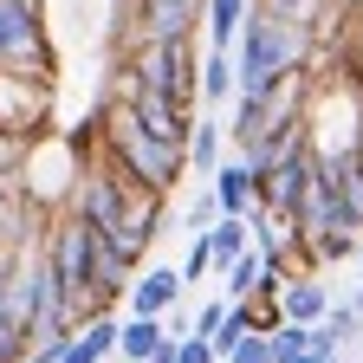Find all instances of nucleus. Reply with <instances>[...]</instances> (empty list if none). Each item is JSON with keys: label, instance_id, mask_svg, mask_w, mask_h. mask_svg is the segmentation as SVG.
Returning a JSON list of instances; mask_svg holds the SVG:
<instances>
[{"label": "nucleus", "instance_id": "obj_1", "mask_svg": "<svg viewBox=\"0 0 363 363\" xmlns=\"http://www.w3.org/2000/svg\"><path fill=\"white\" fill-rule=\"evenodd\" d=\"M305 52H311V26L292 20V13H272V7H259V0H253V13H247V26H240V59H234L240 91L266 98L279 78L305 72Z\"/></svg>", "mask_w": 363, "mask_h": 363}, {"label": "nucleus", "instance_id": "obj_2", "mask_svg": "<svg viewBox=\"0 0 363 363\" xmlns=\"http://www.w3.org/2000/svg\"><path fill=\"white\" fill-rule=\"evenodd\" d=\"M104 150H111L136 182H150V189H162V195L175 189V175L189 169V150H182V143H162V136L136 117L123 98L104 104Z\"/></svg>", "mask_w": 363, "mask_h": 363}, {"label": "nucleus", "instance_id": "obj_3", "mask_svg": "<svg viewBox=\"0 0 363 363\" xmlns=\"http://www.w3.org/2000/svg\"><path fill=\"white\" fill-rule=\"evenodd\" d=\"M45 259H52V279H59V298L91 318L98 298H91V279H98V227H91L78 208H65L52 220V234H45Z\"/></svg>", "mask_w": 363, "mask_h": 363}, {"label": "nucleus", "instance_id": "obj_4", "mask_svg": "<svg viewBox=\"0 0 363 363\" xmlns=\"http://www.w3.org/2000/svg\"><path fill=\"white\" fill-rule=\"evenodd\" d=\"M0 65H13V72H52V39H45L39 0H0Z\"/></svg>", "mask_w": 363, "mask_h": 363}, {"label": "nucleus", "instance_id": "obj_5", "mask_svg": "<svg viewBox=\"0 0 363 363\" xmlns=\"http://www.w3.org/2000/svg\"><path fill=\"white\" fill-rule=\"evenodd\" d=\"M311 175H318L311 143H298V150H286V156L259 162V208L286 214V220L298 227V208H305V195H311Z\"/></svg>", "mask_w": 363, "mask_h": 363}, {"label": "nucleus", "instance_id": "obj_6", "mask_svg": "<svg viewBox=\"0 0 363 363\" xmlns=\"http://www.w3.org/2000/svg\"><path fill=\"white\" fill-rule=\"evenodd\" d=\"M45 98H52V72H13V65H0V130L39 136Z\"/></svg>", "mask_w": 363, "mask_h": 363}, {"label": "nucleus", "instance_id": "obj_7", "mask_svg": "<svg viewBox=\"0 0 363 363\" xmlns=\"http://www.w3.org/2000/svg\"><path fill=\"white\" fill-rule=\"evenodd\" d=\"M201 20H208V0H130L136 45L143 39H189Z\"/></svg>", "mask_w": 363, "mask_h": 363}, {"label": "nucleus", "instance_id": "obj_8", "mask_svg": "<svg viewBox=\"0 0 363 363\" xmlns=\"http://www.w3.org/2000/svg\"><path fill=\"white\" fill-rule=\"evenodd\" d=\"M214 201H220V214H253L259 208V162L253 156H220V169H214Z\"/></svg>", "mask_w": 363, "mask_h": 363}, {"label": "nucleus", "instance_id": "obj_9", "mask_svg": "<svg viewBox=\"0 0 363 363\" xmlns=\"http://www.w3.org/2000/svg\"><path fill=\"white\" fill-rule=\"evenodd\" d=\"M182 292H189V279H182V266H150L130 279V305L143 318H162L169 305H182Z\"/></svg>", "mask_w": 363, "mask_h": 363}, {"label": "nucleus", "instance_id": "obj_10", "mask_svg": "<svg viewBox=\"0 0 363 363\" xmlns=\"http://www.w3.org/2000/svg\"><path fill=\"white\" fill-rule=\"evenodd\" d=\"M279 311L292 318V325H318V318L331 311V286L318 279V272H292L286 292H279Z\"/></svg>", "mask_w": 363, "mask_h": 363}, {"label": "nucleus", "instance_id": "obj_11", "mask_svg": "<svg viewBox=\"0 0 363 363\" xmlns=\"http://www.w3.org/2000/svg\"><path fill=\"white\" fill-rule=\"evenodd\" d=\"M247 13H253V0H208V45L214 52H234L240 45Z\"/></svg>", "mask_w": 363, "mask_h": 363}, {"label": "nucleus", "instance_id": "obj_12", "mask_svg": "<svg viewBox=\"0 0 363 363\" xmlns=\"http://www.w3.org/2000/svg\"><path fill=\"white\" fill-rule=\"evenodd\" d=\"M220 156H227V123L195 117V130H189V169H195V175H214Z\"/></svg>", "mask_w": 363, "mask_h": 363}, {"label": "nucleus", "instance_id": "obj_13", "mask_svg": "<svg viewBox=\"0 0 363 363\" xmlns=\"http://www.w3.org/2000/svg\"><path fill=\"white\" fill-rule=\"evenodd\" d=\"M234 98H240L234 52H208V59H201V104H234Z\"/></svg>", "mask_w": 363, "mask_h": 363}, {"label": "nucleus", "instance_id": "obj_14", "mask_svg": "<svg viewBox=\"0 0 363 363\" xmlns=\"http://www.w3.org/2000/svg\"><path fill=\"white\" fill-rule=\"evenodd\" d=\"M117 337H123V325L111 318V305L91 311V318H78V331H72V344H78L84 357H117Z\"/></svg>", "mask_w": 363, "mask_h": 363}, {"label": "nucleus", "instance_id": "obj_15", "mask_svg": "<svg viewBox=\"0 0 363 363\" xmlns=\"http://www.w3.org/2000/svg\"><path fill=\"white\" fill-rule=\"evenodd\" d=\"M162 337H169V325H162V318H143V311H136L130 325H123V337H117V357H123V363H150Z\"/></svg>", "mask_w": 363, "mask_h": 363}, {"label": "nucleus", "instance_id": "obj_16", "mask_svg": "<svg viewBox=\"0 0 363 363\" xmlns=\"http://www.w3.org/2000/svg\"><path fill=\"white\" fill-rule=\"evenodd\" d=\"M33 357V325L13 311V292H0V363H26Z\"/></svg>", "mask_w": 363, "mask_h": 363}, {"label": "nucleus", "instance_id": "obj_17", "mask_svg": "<svg viewBox=\"0 0 363 363\" xmlns=\"http://www.w3.org/2000/svg\"><path fill=\"white\" fill-rule=\"evenodd\" d=\"M220 272H227V298H253V292H259V272H266V253L247 247L240 259H227Z\"/></svg>", "mask_w": 363, "mask_h": 363}, {"label": "nucleus", "instance_id": "obj_18", "mask_svg": "<svg viewBox=\"0 0 363 363\" xmlns=\"http://www.w3.org/2000/svg\"><path fill=\"white\" fill-rule=\"evenodd\" d=\"M247 247H253V220H247V214H220V220H214V253H220V266L240 259Z\"/></svg>", "mask_w": 363, "mask_h": 363}, {"label": "nucleus", "instance_id": "obj_19", "mask_svg": "<svg viewBox=\"0 0 363 363\" xmlns=\"http://www.w3.org/2000/svg\"><path fill=\"white\" fill-rule=\"evenodd\" d=\"M220 266V253H214V227H208V234H189V259H182V279H201V272H214Z\"/></svg>", "mask_w": 363, "mask_h": 363}, {"label": "nucleus", "instance_id": "obj_20", "mask_svg": "<svg viewBox=\"0 0 363 363\" xmlns=\"http://www.w3.org/2000/svg\"><path fill=\"white\" fill-rule=\"evenodd\" d=\"M266 337H272V357H279V363H292V357L311 350V325H292V318H286L279 331H266Z\"/></svg>", "mask_w": 363, "mask_h": 363}, {"label": "nucleus", "instance_id": "obj_21", "mask_svg": "<svg viewBox=\"0 0 363 363\" xmlns=\"http://www.w3.org/2000/svg\"><path fill=\"white\" fill-rule=\"evenodd\" d=\"M20 162H26V136H20V130H0V189L13 182Z\"/></svg>", "mask_w": 363, "mask_h": 363}, {"label": "nucleus", "instance_id": "obj_22", "mask_svg": "<svg viewBox=\"0 0 363 363\" xmlns=\"http://www.w3.org/2000/svg\"><path fill=\"white\" fill-rule=\"evenodd\" d=\"M65 350H72V331H45V337L33 344L26 363H65Z\"/></svg>", "mask_w": 363, "mask_h": 363}, {"label": "nucleus", "instance_id": "obj_23", "mask_svg": "<svg viewBox=\"0 0 363 363\" xmlns=\"http://www.w3.org/2000/svg\"><path fill=\"white\" fill-rule=\"evenodd\" d=\"M214 220H220V201H214V189H208V195H195V201H189V234H208Z\"/></svg>", "mask_w": 363, "mask_h": 363}, {"label": "nucleus", "instance_id": "obj_24", "mask_svg": "<svg viewBox=\"0 0 363 363\" xmlns=\"http://www.w3.org/2000/svg\"><path fill=\"white\" fill-rule=\"evenodd\" d=\"M182 363H220L214 337H208V331H189V337H182Z\"/></svg>", "mask_w": 363, "mask_h": 363}, {"label": "nucleus", "instance_id": "obj_25", "mask_svg": "<svg viewBox=\"0 0 363 363\" xmlns=\"http://www.w3.org/2000/svg\"><path fill=\"white\" fill-rule=\"evenodd\" d=\"M227 305H234V298H214V305H201V311H195V331H208V337H214V331H220V318H227Z\"/></svg>", "mask_w": 363, "mask_h": 363}, {"label": "nucleus", "instance_id": "obj_26", "mask_svg": "<svg viewBox=\"0 0 363 363\" xmlns=\"http://www.w3.org/2000/svg\"><path fill=\"white\" fill-rule=\"evenodd\" d=\"M13 266H20V240H13V247H0V292L13 286Z\"/></svg>", "mask_w": 363, "mask_h": 363}, {"label": "nucleus", "instance_id": "obj_27", "mask_svg": "<svg viewBox=\"0 0 363 363\" xmlns=\"http://www.w3.org/2000/svg\"><path fill=\"white\" fill-rule=\"evenodd\" d=\"M7 227H13V208H0V247H13L20 234H7Z\"/></svg>", "mask_w": 363, "mask_h": 363}, {"label": "nucleus", "instance_id": "obj_28", "mask_svg": "<svg viewBox=\"0 0 363 363\" xmlns=\"http://www.w3.org/2000/svg\"><path fill=\"white\" fill-rule=\"evenodd\" d=\"M292 363H331V357H318V350H305V357H292Z\"/></svg>", "mask_w": 363, "mask_h": 363}, {"label": "nucleus", "instance_id": "obj_29", "mask_svg": "<svg viewBox=\"0 0 363 363\" xmlns=\"http://www.w3.org/2000/svg\"><path fill=\"white\" fill-rule=\"evenodd\" d=\"M350 305H357V311H363V286H357V292H350Z\"/></svg>", "mask_w": 363, "mask_h": 363}, {"label": "nucleus", "instance_id": "obj_30", "mask_svg": "<svg viewBox=\"0 0 363 363\" xmlns=\"http://www.w3.org/2000/svg\"><path fill=\"white\" fill-rule=\"evenodd\" d=\"M220 363H240V357H220Z\"/></svg>", "mask_w": 363, "mask_h": 363}, {"label": "nucleus", "instance_id": "obj_31", "mask_svg": "<svg viewBox=\"0 0 363 363\" xmlns=\"http://www.w3.org/2000/svg\"><path fill=\"white\" fill-rule=\"evenodd\" d=\"M331 363H344V357H331Z\"/></svg>", "mask_w": 363, "mask_h": 363}]
</instances>
